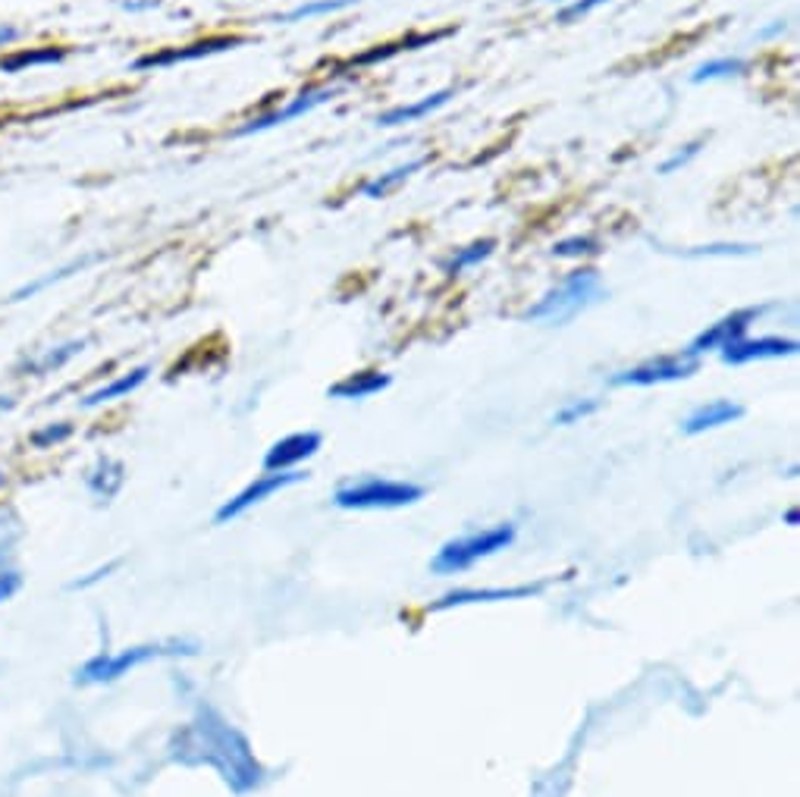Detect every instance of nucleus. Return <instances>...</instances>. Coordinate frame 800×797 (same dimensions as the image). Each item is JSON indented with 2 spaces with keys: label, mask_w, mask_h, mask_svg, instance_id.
Wrapping results in <instances>:
<instances>
[{
  "label": "nucleus",
  "mask_w": 800,
  "mask_h": 797,
  "mask_svg": "<svg viewBox=\"0 0 800 797\" xmlns=\"http://www.w3.org/2000/svg\"><path fill=\"white\" fill-rule=\"evenodd\" d=\"M607 299V289H603V279L593 267H584L568 274L555 289H550L537 304L527 308V321L534 324H547V327H562L568 321H575L578 314H584L590 304L603 302Z\"/></svg>",
  "instance_id": "1"
},
{
  "label": "nucleus",
  "mask_w": 800,
  "mask_h": 797,
  "mask_svg": "<svg viewBox=\"0 0 800 797\" xmlns=\"http://www.w3.org/2000/svg\"><path fill=\"white\" fill-rule=\"evenodd\" d=\"M198 644L192 640H170V644H138V647H126L120 653H98L95 660H88L76 672L79 685H104V682H116L126 672H133L138 665L161 657H195Z\"/></svg>",
  "instance_id": "2"
},
{
  "label": "nucleus",
  "mask_w": 800,
  "mask_h": 797,
  "mask_svg": "<svg viewBox=\"0 0 800 797\" xmlns=\"http://www.w3.org/2000/svg\"><path fill=\"white\" fill-rule=\"evenodd\" d=\"M512 544H515V524H497V527L474 531V534L455 537L446 547H440L437 556L430 559V572L434 575H462L474 562L490 559Z\"/></svg>",
  "instance_id": "3"
},
{
  "label": "nucleus",
  "mask_w": 800,
  "mask_h": 797,
  "mask_svg": "<svg viewBox=\"0 0 800 797\" xmlns=\"http://www.w3.org/2000/svg\"><path fill=\"white\" fill-rule=\"evenodd\" d=\"M424 499V487L409 481H389V477H361L352 484H342L333 502L339 509H402Z\"/></svg>",
  "instance_id": "4"
},
{
  "label": "nucleus",
  "mask_w": 800,
  "mask_h": 797,
  "mask_svg": "<svg viewBox=\"0 0 800 797\" xmlns=\"http://www.w3.org/2000/svg\"><path fill=\"white\" fill-rule=\"evenodd\" d=\"M304 471L299 468H292V471H267V474H261V477H254L246 490H239V494L233 496V499H226L221 509H217V515H214V522L217 524H226V522H236L239 515H246L251 506H258V502H264V499H271L276 496L279 490H286V487H292V484H302Z\"/></svg>",
  "instance_id": "5"
},
{
  "label": "nucleus",
  "mask_w": 800,
  "mask_h": 797,
  "mask_svg": "<svg viewBox=\"0 0 800 797\" xmlns=\"http://www.w3.org/2000/svg\"><path fill=\"white\" fill-rule=\"evenodd\" d=\"M700 361L690 358L688 352L682 356H663L653 358V361H643L637 368L628 371H618L612 377V386H657V384H675V381H685L690 374H697Z\"/></svg>",
  "instance_id": "6"
},
{
  "label": "nucleus",
  "mask_w": 800,
  "mask_h": 797,
  "mask_svg": "<svg viewBox=\"0 0 800 797\" xmlns=\"http://www.w3.org/2000/svg\"><path fill=\"white\" fill-rule=\"evenodd\" d=\"M246 38L239 35H214V38H204V41H192V45H183V48H161V51H148L138 60H133V70H166V66H176V63H189V60H201V57L221 54V51H233L239 48Z\"/></svg>",
  "instance_id": "7"
},
{
  "label": "nucleus",
  "mask_w": 800,
  "mask_h": 797,
  "mask_svg": "<svg viewBox=\"0 0 800 797\" xmlns=\"http://www.w3.org/2000/svg\"><path fill=\"white\" fill-rule=\"evenodd\" d=\"M766 308L763 304H753V308H741V311H732V314H725L722 321L716 324H710L707 331L700 333L693 343H690L688 352L690 358H700L703 352H718V349H725V346H732V343H738V339H745L747 331H750V324L763 314Z\"/></svg>",
  "instance_id": "8"
},
{
  "label": "nucleus",
  "mask_w": 800,
  "mask_h": 797,
  "mask_svg": "<svg viewBox=\"0 0 800 797\" xmlns=\"http://www.w3.org/2000/svg\"><path fill=\"white\" fill-rule=\"evenodd\" d=\"M333 95H336L333 88H308V91H302L299 98H292L289 104H283V108H276V111L261 113V116H251V120H246L242 126H236V129H233V138L254 136V133H267V129H276V126H283V123H289V120H299V116L311 113L314 108L327 104Z\"/></svg>",
  "instance_id": "9"
},
{
  "label": "nucleus",
  "mask_w": 800,
  "mask_h": 797,
  "mask_svg": "<svg viewBox=\"0 0 800 797\" xmlns=\"http://www.w3.org/2000/svg\"><path fill=\"white\" fill-rule=\"evenodd\" d=\"M798 339H782V336H760V339H738L725 349H718V356L725 364H750V361H770V358H788L798 356Z\"/></svg>",
  "instance_id": "10"
},
{
  "label": "nucleus",
  "mask_w": 800,
  "mask_h": 797,
  "mask_svg": "<svg viewBox=\"0 0 800 797\" xmlns=\"http://www.w3.org/2000/svg\"><path fill=\"white\" fill-rule=\"evenodd\" d=\"M324 437L317 431H299V434H289L283 440H276L267 456H264V471H292L302 462H308L311 456H317Z\"/></svg>",
  "instance_id": "11"
},
{
  "label": "nucleus",
  "mask_w": 800,
  "mask_h": 797,
  "mask_svg": "<svg viewBox=\"0 0 800 797\" xmlns=\"http://www.w3.org/2000/svg\"><path fill=\"white\" fill-rule=\"evenodd\" d=\"M745 418V406L732 402V399H716V402H707L700 409L682 421V434L688 437H697V434H707V431H716V427H725V424H735Z\"/></svg>",
  "instance_id": "12"
},
{
  "label": "nucleus",
  "mask_w": 800,
  "mask_h": 797,
  "mask_svg": "<svg viewBox=\"0 0 800 797\" xmlns=\"http://www.w3.org/2000/svg\"><path fill=\"white\" fill-rule=\"evenodd\" d=\"M70 57L66 45H35V48H13L10 54L0 57V73H26V70H38V66H57Z\"/></svg>",
  "instance_id": "13"
},
{
  "label": "nucleus",
  "mask_w": 800,
  "mask_h": 797,
  "mask_svg": "<svg viewBox=\"0 0 800 797\" xmlns=\"http://www.w3.org/2000/svg\"><path fill=\"white\" fill-rule=\"evenodd\" d=\"M455 98V88H442V91H434L421 101H412V104H399L392 111H384L377 116V126L384 129H392V126H405V123H414V120H424L427 113H437L440 108H446L449 101Z\"/></svg>",
  "instance_id": "14"
},
{
  "label": "nucleus",
  "mask_w": 800,
  "mask_h": 797,
  "mask_svg": "<svg viewBox=\"0 0 800 797\" xmlns=\"http://www.w3.org/2000/svg\"><path fill=\"white\" fill-rule=\"evenodd\" d=\"M151 377V364H138L133 371H126V374H120V377H113L111 384L98 386V389H91L88 396L83 399V409H98V406H104V402H116V399H126V396H133L138 386L145 384Z\"/></svg>",
  "instance_id": "15"
},
{
  "label": "nucleus",
  "mask_w": 800,
  "mask_h": 797,
  "mask_svg": "<svg viewBox=\"0 0 800 797\" xmlns=\"http://www.w3.org/2000/svg\"><path fill=\"white\" fill-rule=\"evenodd\" d=\"M389 384H392V377L384 371H359V374H349L346 381L333 384L327 393H330V399H352L355 402V399H371V396L384 393Z\"/></svg>",
  "instance_id": "16"
},
{
  "label": "nucleus",
  "mask_w": 800,
  "mask_h": 797,
  "mask_svg": "<svg viewBox=\"0 0 800 797\" xmlns=\"http://www.w3.org/2000/svg\"><path fill=\"white\" fill-rule=\"evenodd\" d=\"M98 258L95 254H85V258H76V261H70V264H63V267H57V271H48V274L35 276L32 283H23L20 289H13L10 292V302H26V299H35L38 292H45V289H51L57 283H63V279H70L73 274H83L85 267H91Z\"/></svg>",
  "instance_id": "17"
},
{
  "label": "nucleus",
  "mask_w": 800,
  "mask_h": 797,
  "mask_svg": "<svg viewBox=\"0 0 800 797\" xmlns=\"http://www.w3.org/2000/svg\"><path fill=\"white\" fill-rule=\"evenodd\" d=\"M85 346H88V339H70V343L51 346V349H45L41 356L28 358L26 364H23V371H26V374H35V377H45V374H51V371H60L63 364H70L76 356H83Z\"/></svg>",
  "instance_id": "18"
},
{
  "label": "nucleus",
  "mask_w": 800,
  "mask_h": 797,
  "mask_svg": "<svg viewBox=\"0 0 800 797\" xmlns=\"http://www.w3.org/2000/svg\"><path fill=\"white\" fill-rule=\"evenodd\" d=\"M446 35H452V28H442V32H427V35H409V38H402V41L380 45V48H374V51H367V54H359L355 60H352V66L384 63V60H389L392 54H399V51H414V48L434 45V41H440V38H446Z\"/></svg>",
  "instance_id": "19"
},
{
  "label": "nucleus",
  "mask_w": 800,
  "mask_h": 797,
  "mask_svg": "<svg viewBox=\"0 0 800 797\" xmlns=\"http://www.w3.org/2000/svg\"><path fill=\"white\" fill-rule=\"evenodd\" d=\"M123 477H126V471L116 459H98V465L85 474V487L101 499H111L123 487Z\"/></svg>",
  "instance_id": "20"
},
{
  "label": "nucleus",
  "mask_w": 800,
  "mask_h": 797,
  "mask_svg": "<svg viewBox=\"0 0 800 797\" xmlns=\"http://www.w3.org/2000/svg\"><path fill=\"white\" fill-rule=\"evenodd\" d=\"M424 164H427V158H414L409 164H399L392 166V170H387V173H380L377 179H371V183L364 186V198H387L389 192H396V189H399L412 173H417Z\"/></svg>",
  "instance_id": "21"
},
{
  "label": "nucleus",
  "mask_w": 800,
  "mask_h": 797,
  "mask_svg": "<svg viewBox=\"0 0 800 797\" xmlns=\"http://www.w3.org/2000/svg\"><path fill=\"white\" fill-rule=\"evenodd\" d=\"M741 73H747V63L741 57H716V60L700 63L690 73V83H716V79H732V76H741Z\"/></svg>",
  "instance_id": "22"
},
{
  "label": "nucleus",
  "mask_w": 800,
  "mask_h": 797,
  "mask_svg": "<svg viewBox=\"0 0 800 797\" xmlns=\"http://www.w3.org/2000/svg\"><path fill=\"white\" fill-rule=\"evenodd\" d=\"M537 594V587H512V590H462V594H449L446 600L434 606V609H449V606L465 603H487V600H515V597H530Z\"/></svg>",
  "instance_id": "23"
},
{
  "label": "nucleus",
  "mask_w": 800,
  "mask_h": 797,
  "mask_svg": "<svg viewBox=\"0 0 800 797\" xmlns=\"http://www.w3.org/2000/svg\"><path fill=\"white\" fill-rule=\"evenodd\" d=\"M493 248H497V239H480V242H471L465 248H455L452 251V258L442 264V271L446 274H462V271H468L474 264H480V261H487L490 254H493Z\"/></svg>",
  "instance_id": "24"
},
{
  "label": "nucleus",
  "mask_w": 800,
  "mask_h": 797,
  "mask_svg": "<svg viewBox=\"0 0 800 797\" xmlns=\"http://www.w3.org/2000/svg\"><path fill=\"white\" fill-rule=\"evenodd\" d=\"M359 0H308L292 7L289 13L276 16V23H302V20H314V16H327V13H339L346 7H355Z\"/></svg>",
  "instance_id": "25"
},
{
  "label": "nucleus",
  "mask_w": 800,
  "mask_h": 797,
  "mask_svg": "<svg viewBox=\"0 0 800 797\" xmlns=\"http://www.w3.org/2000/svg\"><path fill=\"white\" fill-rule=\"evenodd\" d=\"M600 409V402L597 399H572V402H565L559 412L552 414V424H559V427H568V424H580L584 418H590V414Z\"/></svg>",
  "instance_id": "26"
},
{
  "label": "nucleus",
  "mask_w": 800,
  "mask_h": 797,
  "mask_svg": "<svg viewBox=\"0 0 800 797\" xmlns=\"http://www.w3.org/2000/svg\"><path fill=\"white\" fill-rule=\"evenodd\" d=\"M73 437V424L70 421H57V424H48V427H41V431H35L28 443L35 446V449H51V446H60L63 440H70Z\"/></svg>",
  "instance_id": "27"
},
{
  "label": "nucleus",
  "mask_w": 800,
  "mask_h": 797,
  "mask_svg": "<svg viewBox=\"0 0 800 797\" xmlns=\"http://www.w3.org/2000/svg\"><path fill=\"white\" fill-rule=\"evenodd\" d=\"M600 242L593 236H572V239H562L552 246L555 258H587V254H597Z\"/></svg>",
  "instance_id": "28"
},
{
  "label": "nucleus",
  "mask_w": 800,
  "mask_h": 797,
  "mask_svg": "<svg viewBox=\"0 0 800 797\" xmlns=\"http://www.w3.org/2000/svg\"><path fill=\"white\" fill-rule=\"evenodd\" d=\"M609 0H572L568 7H562L559 13H555V23H562V26H572V23H578L584 16H590L597 7H603Z\"/></svg>",
  "instance_id": "29"
},
{
  "label": "nucleus",
  "mask_w": 800,
  "mask_h": 797,
  "mask_svg": "<svg viewBox=\"0 0 800 797\" xmlns=\"http://www.w3.org/2000/svg\"><path fill=\"white\" fill-rule=\"evenodd\" d=\"M700 148H703V138H693V141H688V145H685L682 151H675V154H672L668 161H663V164H660V173H663V176H668V173H675V170L688 166L690 161H693V158L700 154Z\"/></svg>",
  "instance_id": "30"
},
{
  "label": "nucleus",
  "mask_w": 800,
  "mask_h": 797,
  "mask_svg": "<svg viewBox=\"0 0 800 797\" xmlns=\"http://www.w3.org/2000/svg\"><path fill=\"white\" fill-rule=\"evenodd\" d=\"M26 35H28L26 26L0 23V51H3V48H13V45H20V41H23Z\"/></svg>",
  "instance_id": "31"
},
{
  "label": "nucleus",
  "mask_w": 800,
  "mask_h": 797,
  "mask_svg": "<svg viewBox=\"0 0 800 797\" xmlns=\"http://www.w3.org/2000/svg\"><path fill=\"white\" fill-rule=\"evenodd\" d=\"M20 584H23V577H20V572H3L0 575V603H7L16 590H20Z\"/></svg>",
  "instance_id": "32"
},
{
  "label": "nucleus",
  "mask_w": 800,
  "mask_h": 797,
  "mask_svg": "<svg viewBox=\"0 0 800 797\" xmlns=\"http://www.w3.org/2000/svg\"><path fill=\"white\" fill-rule=\"evenodd\" d=\"M113 569H120V559H113V562H108L104 569H98V572H91V575L83 577V581H73V584H70V590H85V587H91L95 581H101V577L111 575Z\"/></svg>",
  "instance_id": "33"
},
{
  "label": "nucleus",
  "mask_w": 800,
  "mask_h": 797,
  "mask_svg": "<svg viewBox=\"0 0 800 797\" xmlns=\"http://www.w3.org/2000/svg\"><path fill=\"white\" fill-rule=\"evenodd\" d=\"M164 0H120V7L126 13H148V10H161Z\"/></svg>",
  "instance_id": "34"
},
{
  "label": "nucleus",
  "mask_w": 800,
  "mask_h": 797,
  "mask_svg": "<svg viewBox=\"0 0 800 797\" xmlns=\"http://www.w3.org/2000/svg\"><path fill=\"white\" fill-rule=\"evenodd\" d=\"M13 406V399H7V396H0V409H10Z\"/></svg>",
  "instance_id": "35"
},
{
  "label": "nucleus",
  "mask_w": 800,
  "mask_h": 797,
  "mask_svg": "<svg viewBox=\"0 0 800 797\" xmlns=\"http://www.w3.org/2000/svg\"><path fill=\"white\" fill-rule=\"evenodd\" d=\"M3 481H7V474H3V468H0V487H3Z\"/></svg>",
  "instance_id": "36"
}]
</instances>
